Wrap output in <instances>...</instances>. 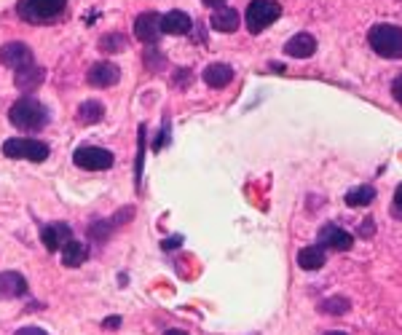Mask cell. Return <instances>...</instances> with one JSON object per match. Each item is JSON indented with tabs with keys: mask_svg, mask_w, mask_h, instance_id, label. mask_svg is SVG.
Wrapping results in <instances>:
<instances>
[{
	"mask_svg": "<svg viewBox=\"0 0 402 335\" xmlns=\"http://www.w3.org/2000/svg\"><path fill=\"white\" fill-rule=\"evenodd\" d=\"M8 121L21 129V132H40L49 121H51V113L40 105L38 99L33 97H21L19 102H14L11 113H8Z\"/></svg>",
	"mask_w": 402,
	"mask_h": 335,
	"instance_id": "1",
	"label": "cell"
},
{
	"mask_svg": "<svg viewBox=\"0 0 402 335\" xmlns=\"http://www.w3.org/2000/svg\"><path fill=\"white\" fill-rule=\"evenodd\" d=\"M64 6H67V0H19L17 3V14L24 22L46 24V22L60 19Z\"/></svg>",
	"mask_w": 402,
	"mask_h": 335,
	"instance_id": "3",
	"label": "cell"
},
{
	"mask_svg": "<svg viewBox=\"0 0 402 335\" xmlns=\"http://www.w3.org/2000/svg\"><path fill=\"white\" fill-rule=\"evenodd\" d=\"M89 83L97 86V89H110L121 80V70L113 62H97L91 70H89Z\"/></svg>",
	"mask_w": 402,
	"mask_h": 335,
	"instance_id": "10",
	"label": "cell"
},
{
	"mask_svg": "<svg viewBox=\"0 0 402 335\" xmlns=\"http://www.w3.org/2000/svg\"><path fill=\"white\" fill-rule=\"evenodd\" d=\"M392 215L397 217V220H402V185L394 191V201H392Z\"/></svg>",
	"mask_w": 402,
	"mask_h": 335,
	"instance_id": "25",
	"label": "cell"
},
{
	"mask_svg": "<svg viewBox=\"0 0 402 335\" xmlns=\"http://www.w3.org/2000/svg\"><path fill=\"white\" fill-rule=\"evenodd\" d=\"M14 335H49L43 327H21V330H17Z\"/></svg>",
	"mask_w": 402,
	"mask_h": 335,
	"instance_id": "28",
	"label": "cell"
},
{
	"mask_svg": "<svg viewBox=\"0 0 402 335\" xmlns=\"http://www.w3.org/2000/svg\"><path fill=\"white\" fill-rule=\"evenodd\" d=\"M132 215H134V209H132V207H126L123 212H119V215H116V217H113V220H110V223H113V228H119L121 223H126V220H132Z\"/></svg>",
	"mask_w": 402,
	"mask_h": 335,
	"instance_id": "26",
	"label": "cell"
},
{
	"mask_svg": "<svg viewBox=\"0 0 402 335\" xmlns=\"http://www.w3.org/2000/svg\"><path fill=\"white\" fill-rule=\"evenodd\" d=\"M40 83H43V70L35 67V65H30V67H24V70H17V86H19L21 92L38 89Z\"/></svg>",
	"mask_w": 402,
	"mask_h": 335,
	"instance_id": "19",
	"label": "cell"
},
{
	"mask_svg": "<svg viewBox=\"0 0 402 335\" xmlns=\"http://www.w3.org/2000/svg\"><path fill=\"white\" fill-rule=\"evenodd\" d=\"M3 156L27 158V161H46V158H49V145L40 142V139L11 137L3 142Z\"/></svg>",
	"mask_w": 402,
	"mask_h": 335,
	"instance_id": "5",
	"label": "cell"
},
{
	"mask_svg": "<svg viewBox=\"0 0 402 335\" xmlns=\"http://www.w3.org/2000/svg\"><path fill=\"white\" fill-rule=\"evenodd\" d=\"M110 234H113V223L110 220H94L89 225V237L94 239V241H107Z\"/></svg>",
	"mask_w": 402,
	"mask_h": 335,
	"instance_id": "23",
	"label": "cell"
},
{
	"mask_svg": "<svg viewBox=\"0 0 402 335\" xmlns=\"http://www.w3.org/2000/svg\"><path fill=\"white\" fill-rule=\"evenodd\" d=\"M201 78H204V83H207L209 89H225V86L234 80V70H231L228 65H222V62H215V65L204 67Z\"/></svg>",
	"mask_w": 402,
	"mask_h": 335,
	"instance_id": "15",
	"label": "cell"
},
{
	"mask_svg": "<svg viewBox=\"0 0 402 335\" xmlns=\"http://www.w3.org/2000/svg\"><path fill=\"white\" fill-rule=\"evenodd\" d=\"M134 38L142 43H156L161 38V27L156 11H145L134 19Z\"/></svg>",
	"mask_w": 402,
	"mask_h": 335,
	"instance_id": "11",
	"label": "cell"
},
{
	"mask_svg": "<svg viewBox=\"0 0 402 335\" xmlns=\"http://www.w3.org/2000/svg\"><path fill=\"white\" fill-rule=\"evenodd\" d=\"M27 295V279L19 271H3L0 274V298H21Z\"/></svg>",
	"mask_w": 402,
	"mask_h": 335,
	"instance_id": "14",
	"label": "cell"
},
{
	"mask_svg": "<svg viewBox=\"0 0 402 335\" xmlns=\"http://www.w3.org/2000/svg\"><path fill=\"white\" fill-rule=\"evenodd\" d=\"M123 46H126V43H123V38H119V35H113V38H110V35H105L102 43H100L102 51H110V49H113V51H121Z\"/></svg>",
	"mask_w": 402,
	"mask_h": 335,
	"instance_id": "24",
	"label": "cell"
},
{
	"mask_svg": "<svg viewBox=\"0 0 402 335\" xmlns=\"http://www.w3.org/2000/svg\"><path fill=\"white\" fill-rule=\"evenodd\" d=\"M279 17H281V6L277 0H252V3L247 6V11H244L247 30H250L252 35L263 33L268 24H274Z\"/></svg>",
	"mask_w": 402,
	"mask_h": 335,
	"instance_id": "4",
	"label": "cell"
},
{
	"mask_svg": "<svg viewBox=\"0 0 402 335\" xmlns=\"http://www.w3.org/2000/svg\"><path fill=\"white\" fill-rule=\"evenodd\" d=\"M212 27H215V30H218V33H236V30H239V11H236V8H231V6H228V8H225V6H222V8H215V14H212Z\"/></svg>",
	"mask_w": 402,
	"mask_h": 335,
	"instance_id": "16",
	"label": "cell"
},
{
	"mask_svg": "<svg viewBox=\"0 0 402 335\" xmlns=\"http://www.w3.org/2000/svg\"><path fill=\"white\" fill-rule=\"evenodd\" d=\"M121 325V319H107V322H105V327H119Z\"/></svg>",
	"mask_w": 402,
	"mask_h": 335,
	"instance_id": "32",
	"label": "cell"
},
{
	"mask_svg": "<svg viewBox=\"0 0 402 335\" xmlns=\"http://www.w3.org/2000/svg\"><path fill=\"white\" fill-rule=\"evenodd\" d=\"M105 119V108L97 99H86L78 108V121L80 123H100Z\"/></svg>",
	"mask_w": 402,
	"mask_h": 335,
	"instance_id": "20",
	"label": "cell"
},
{
	"mask_svg": "<svg viewBox=\"0 0 402 335\" xmlns=\"http://www.w3.org/2000/svg\"><path fill=\"white\" fill-rule=\"evenodd\" d=\"M0 65H6L11 70H24V67L33 65V49L27 43H19V40L6 43L0 49Z\"/></svg>",
	"mask_w": 402,
	"mask_h": 335,
	"instance_id": "7",
	"label": "cell"
},
{
	"mask_svg": "<svg viewBox=\"0 0 402 335\" xmlns=\"http://www.w3.org/2000/svg\"><path fill=\"white\" fill-rule=\"evenodd\" d=\"M362 237L367 239L370 237V234H373V220H370V217H367V220H365V223H362V231H360Z\"/></svg>",
	"mask_w": 402,
	"mask_h": 335,
	"instance_id": "29",
	"label": "cell"
},
{
	"mask_svg": "<svg viewBox=\"0 0 402 335\" xmlns=\"http://www.w3.org/2000/svg\"><path fill=\"white\" fill-rule=\"evenodd\" d=\"M204 6H212V8H222L225 6V0H201Z\"/></svg>",
	"mask_w": 402,
	"mask_h": 335,
	"instance_id": "31",
	"label": "cell"
},
{
	"mask_svg": "<svg viewBox=\"0 0 402 335\" xmlns=\"http://www.w3.org/2000/svg\"><path fill=\"white\" fill-rule=\"evenodd\" d=\"M349 309H351V303H349L346 298H327V300H322V306H320L322 314H330V316L349 314Z\"/></svg>",
	"mask_w": 402,
	"mask_h": 335,
	"instance_id": "22",
	"label": "cell"
},
{
	"mask_svg": "<svg viewBox=\"0 0 402 335\" xmlns=\"http://www.w3.org/2000/svg\"><path fill=\"white\" fill-rule=\"evenodd\" d=\"M351 244H354V237H351L349 231H343L341 225H335V223L322 225V231H320V247L322 250L346 252V250H351Z\"/></svg>",
	"mask_w": 402,
	"mask_h": 335,
	"instance_id": "8",
	"label": "cell"
},
{
	"mask_svg": "<svg viewBox=\"0 0 402 335\" xmlns=\"http://www.w3.org/2000/svg\"><path fill=\"white\" fill-rule=\"evenodd\" d=\"M373 198H376V191H373L370 185H357L354 191H349V194H346V204L357 209V207H367Z\"/></svg>",
	"mask_w": 402,
	"mask_h": 335,
	"instance_id": "21",
	"label": "cell"
},
{
	"mask_svg": "<svg viewBox=\"0 0 402 335\" xmlns=\"http://www.w3.org/2000/svg\"><path fill=\"white\" fill-rule=\"evenodd\" d=\"M164 335H188V333H185V330H166Z\"/></svg>",
	"mask_w": 402,
	"mask_h": 335,
	"instance_id": "33",
	"label": "cell"
},
{
	"mask_svg": "<svg viewBox=\"0 0 402 335\" xmlns=\"http://www.w3.org/2000/svg\"><path fill=\"white\" fill-rule=\"evenodd\" d=\"M159 27L166 35H185V33H191L193 22L185 11H169V14L159 17Z\"/></svg>",
	"mask_w": 402,
	"mask_h": 335,
	"instance_id": "13",
	"label": "cell"
},
{
	"mask_svg": "<svg viewBox=\"0 0 402 335\" xmlns=\"http://www.w3.org/2000/svg\"><path fill=\"white\" fill-rule=\"evenodd\" d=\"M113 153L105 148H94V145H80L78 151L73 153V164L80 169H91V172H102L113 166Z\"/></svg>",
	"mask_w": 402,
	"mask_h": 335,
	"instance_id": "6",
	"label": "cell"
},
{
	"mask_svg": "<svg viewBox=\"0 0 402 335\" xmlns=\"http://www.w3.org/2000/svg\"><path fill=\"white\" fill-rule=\"evenodd\" d=\"M324 250H322L320 244H314V247H303L301 252H298V266H301L303 271H320L322 266H324Z\"/></svg>",
	"mask_w": 402,
	"mask_h": 335,
	"instance_id": "17",
	"label": "cell"
},
{
	"mask_svg": "<svg viewBox=\"0 0 402 335\" xmlns=\"http://www.w3.org/2000/svg\"><path fill=\"white\" fill-rule=\"evenodd\" d=\"M180 241H182L180 237H175V239H169V241H164L161 247H164V250H172V247H180Z\"/></svg>",
	"mask_w": 402,
	"mask_h": 335,
	"instance_id": "30",
	"label": "cell"
},
{
	"mask_svg": "<svg viewBox=\"0 0 402 335\" xmlns=\"http://www.w3.org/2000/svg\"><path fill=\"white\" fill-rule=\"evenodd\" d=\"M370 49L383 60H402V27L397 24H373L367 33Z\"/></svg>",
	"mask_w": 402,
	"mask_h": 335,
	"instance_id": "2",
	"label": "cell"
},
{
	"mask_svg": "<svg viewBox=\"0 0 402 335\" xmlns=\"http://www.w3.org/2000/svg\"><path fill=\"white\" fill-rule=\"evenodd\" d=\"M392 97L402 105V76H397V78L392 80Z\"/></svg>",
	"mask_w": 402,
	"mask_h": 335,
	"instance_id": "27",
	"label": "cell"
},
{
	"mask_svg": "<svg viewBox=\"0 0 402 335\" xmlns=\"http://www.w3.org/2000/svg\"><path fill=\"white\" fill-rule=\"evenodd\" d=\"M86 257H89V250H86L80 241H76V239H70V241L62 247V263H64L67 268H78V266H83Z\"/></svg>",
	"mask_w": 402,
	"mask_h": 335,
	"instance_id": "18",
	"label": "cell"
},
{
	"mask_svg": "<svg viewBox=\"0 0 402 335\" xmlns=\"http://www.w3.org/2000/svg\"><path fill=\"white\" fill-rule=\"evenodd\" d=\"M70 239H73V228L67 223H46L40 228V241L49 252H60Z\"/></svg>",
	"mask_w": 402,
	"mask_h": 335,
	"instance_id": "9",
	"label": "cell"
},
{
	"mask_svg": "<svg viewBox=\"0 0 402 335\" xmlns=\"http://www.w3.org/2000/svg\"><path fill=\"white\" fill-rule=\"evenodd\" d=\"M317 51V40L311 33H298L284 43V54L287 57H295V60H308L311 54Z\"/></svg>",
	"mask_w": 402,
	"mask_h": 335,
	"instance_id": "12",
	"label": "cell"
},
{
	"mask_svg": "<svg viewBox=\"0 0 402 335\" xmlns=\"http://www.w3.org/2000/svg\"><path fill=\"white\" fill-rule=\"evenodd\" d=\"M327 335H346V333H341V330H335V333H327Z\"/></svg>",
	"mask_w": 402,
	"mask_h": 335,
	"instance_id": "34",
	"label": "cell"
}]
</instances>
